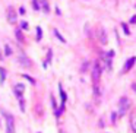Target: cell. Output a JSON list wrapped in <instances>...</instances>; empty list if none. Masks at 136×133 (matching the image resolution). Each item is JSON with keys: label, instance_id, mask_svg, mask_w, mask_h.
Masks as SVG:
<instances>
[{"label": "cell", "instance_id": "13", "mask_svg": "<svg viewBox=\"0 0 136 133\" xmlns=\"http://www.w3.org/2000/svg\"><path fill=\"white\" fill-rule=\"evenodd\" d=\"M13 91H18V92H23V91H25L23 84H16V85H15V88H13Z\"/></svg>", "mask_w": 136, "mask_h": 133}, {"label": "cell", "instance_id": "24", "mask_svg": "<svg viewBox=\"0 0 136 133\" xmlns=\"http://www.w3.org/2000/svg\"><path fill=\"white\" fill-rule=\"evenodd\" d=\"M130 23H136V15H133L130 18Z\"/></svg>", "mask_w": 136, "mask_h": 133}, {"label": "cell", "instance_id": "7", "mask_svg": "<svg viewBox=\"0 0 136 133\" xmlns=\"http://www.w3.org/2000/svg\"><path fill=\"white\" fill-rule=\"evenodd\" d=\"M98 34H100V40H101V44H107V34H105V29H104V28H101Z\"/></svg>", "mask_w": 136, "mask_h": 133}, {"label": "cell", "instance_id": "9", "mask_svg": "<svg viewBox=\"0 0 136 133\" xmlns=\"http://www.w3.org/2000/svg\"><path fill=\"white\" fill-rule=\"evenodd\" d=\"M6 80V70L3 67H0V85H3Z\"/></svg>", "mask_w": 136, "mask_h": 133}, {"label": "cell", "instance_id": "18", "mask_svg": "<svg viewBox=\"0 0 136 133\" xmlns=\"http://www.w3.org/2000/svg\"><path fill=\"white\" fill-rule=\"evenodd\" d=\"M32 7H34V10H40L41 9V6H40V3L37 2V0H32Z\"/></svg>", "mask_w": 136, "mask_h": 133}, {"label": "cell", "instance_id": "8", "mask_svg": "<svg viewBox=\"0 0 136 133\" xmlns=\"http://www.w3.org/2000/svg\"><path fill=\"white\" fill-rule=\"evenodd\" d=\"M59 91H60V98H62V104H64V102H66V99H67V95H66V92L63 91V86H62V84H59Z\"/></svg>", "mask_w": 136, "mask_h": 133}, {"label": "cell", "instance_id": "6", "mask_svg": "<svg viewBox=\"0 0 136 133\" xmlns=\"http://www.w3.org/2000/svg\"><path fill=\"white\" fill-rule=\"evenodd\" d=\"M18 62H19L21 66H23V67H31V60H29L25 54H21V56L18 57Z\"/></svg>", "mask_w": 136, "mask_h": 133}, {"label": "cell", "instance_id": "4", "mask_svg": "<svg viewBox=\"0 0 136 133\" xmlns=\"http://www.w3.org/2000/svg\"><path fill=\"white\" fill-rule=\"evenodd\" d=\"M16 19H18V15H16L15 9L10 6V7H7V21H9L10 23H15Z\"/></svg>", "mask_w": 136, "mask_h": 133}, {"label": "cell", "instance_id": "3", "mask_svg": "<svg viewBox=\"0 0 136 133\" xmlns=\"http://www.w3.org/2000/svg\"><path fill=\"white\" fill-rule=\"evenodd\" d=\"M135 63H136V56H135V57H130V59H127V62L124 63L122 72H123V73H127V72H129L133 66H135Z\"/></svg>", "mask_w": 136, "mask_h": 133}, {"label": "cell", "instance_id": "21", "mask_svg": "<svg viewBox=\"0 0 136 133\" xmlns=\"http://www.w3.org/2000/svg\"><path fill=\"white\" fill-rule=\"evenodd\" d=\"M21 28H22V29H28V22H25V21L21 22Z\"/></svg>", "mask_w": 136, "mask_h": 133}, {"label": "cell", "instance_id": "28", "mask_svg": "<svg viewBox=\"0 0 136 133\" xmlns=\"http://www.w3.org/2000/svg\"><path fill=\"white\" fill-rule=\"evenodd\" d=\"M135 7H136V6H135Z\"/></svg>", "mask_w": 136, "mask_h": 133}, {"label": "cell", "instance_id": "10", "mask_svg": "<svg viewBox=\"0 0 136 133\" xmlns=\"http://www.w3.org/2000/svg\"><path fill=\"white\" fill-rule=\"evenodd\" d=\"M130 124H132V130H133V133H136V113H133V114H132Z\"/></svg>", "mask_w": 136, "mask_h": 133}, {"label": "cell", "instance_id": "14", "mask_svg": "<svg viewBox=\"0 0 136 133\" xmlns=\"http://www.w3.org/2000/svg\"><path fill=\"white\" fill-rule=\"evenodd\" d=\"M53 32H54V35H56V37H57L59 40H60L62 43H66V40H64V37H63V35H62V34H60V32H59L57 29H53Z\"/></svg>", "mask_w": 136, "mask_h": 133}, {"label": "cell", "instance_id": "25", "mask_svg": "<svg viewBox=\"0 0 136 133\" xmlns=\"http://www.w3.org/2000/svg\"><path fill=\"white\" fill-rule=\"evenodd\" d=\"M19 13H21V15H25V7H21V9H19Z\"/></svg>", "mask_w": 136, "mask_h": 133}, {"label": "cell", "instance_id": "1", "mask_svg": "<svg viewBox=\"0 0 136 133\" xmlns=\"http://www.w3.org/2000/svg\"><path fill=\"white\" fill-rule=\"evenodd\" d=\"M100 79H101V66H100V62H95L94 63V69H92V84H94V97L95 99L100 98Z\"/></svg>", "mask_w": 136, "mask_h": 133}, {"label": "cell", "instance_id": "19", "mask_svg": "<svg viewBox=\"0 0 136 133\" xmlns=\"http://www.w3.org/2000/svg\"><path fill=\"white\" fill-rule=\"evenodd\" d=\"M23 78H25V79H27V80H29V82H31V84H32V85H35V79H32L31 76H28V75H23Z\"/></svg>", "mask_w": 136, "mask_h": 133}, {"label": "cell", "instance_id": "20", "mask_svg": "<svg viewBox=\"0 0 136 133\" xmlns=\"http://www.w3.org/2000/svg\"><path fill=\"white\" fill-rule=\"evenodd\" d=\"M51 105H53V110H54V111H57V104H56L54 97H51Z\"/></svg>", "mask_w": 136, "mask_h": 133}, {"label": "cell", "instance_id": "15", "mask_svg": "<svg viewBox=\"0 0 136 133\" xmlns=\"http://www.w3.org/2000/svg\"><path fill=\"white\" fill-rule=\"evenodd\" d=\"M122 28H123V32L126 35H130V29L127 28V23H122Z\"/></svg>", "mask_w": 136, "mask_h": 133}, {"label": "cell", "instance_id": "17", "mask_svg": "<svg viewBox=\"0 0 136 133\" xmlns=\"http://www.w3.org/2000/svg\"><path fill=\"white\" fill-rule=\"evenodd\" d=\"M41 38H42V31L40 27H37V41H41Z\"/></svg>", "mask_w": 136, "mask_h": 133}, {"label": "cell", "instance_id": "27", "mask_svg": "<svg viewBox=\"0 0 136 133\" xmlns=\"http://www.w3.org/2000/svg\"><path fill=\"white\" fill-rule=\"evenodd\" d=\"M62 133H66V132H62Z\"/></svg>", "mask_w": 136, "mask_h": 133}, {"label": "cell", "instance_id": "23", "mask_svg": "<svg viewBox=\"0 0 136 133\" xmlns=\"http://www.w3.org/2000/svg\"><path fill=\"white\" fill-rule=\"evenodd\" d=\"M116 115H117L116 113H111V123H113V124L116 123Z\"/></svg>", "mask_w": 136, "mask_h": 133}, {"label": "cell", "instance_id": "12", "mask_svg": "<svg viewBox=\"0 0 136 133\" xmlns=\"http://www.w3.org/2000/svg\"><path fill=\"white\" fill-rule=\"evenodd\" d=\"M15 35H16V40H18L19 43H22V41H23V35H22V31L21 29H16L15 31Z\"/></svg>", "mask_w": 136, "mask_h": 133}, {"label": "cell", "instance_id": "16", "mask_svg": "<svg viewBox=\"0 0 136 133\" xmlns=\"http://www.w3.org/2000/svg\"><path fill=\"white\" fill-rule=\"evenodd\" d=\"M5 54L6 56H12V48H10V45H5Z\"/></svg>", "mask_w": 136, "mask_h": 133}, {"label": "cell", "instance_id": "26", "mask_svg": "<svg viewBox=\"0 0 136 133\" xmlns=\"http://www.w3.org/2000/svg\"><path fill=\"white\" fill-rule=\"evenodd\" d=\"M132 89H133L135 92H136V84H132Z\"/></svg>", "mask_w": 136, "mask_h": 133}, {"label": "cell", "instance_id": "5", "mask_svg": "<svg viewBox=\"0 0 136 133\" xmlns=\"http://www.w3.org/2000/svg\"><path fill=\"white\" fill-rule=\"evenodd\" d=\"M6 126H7V133H15V126H13V117L6 115Z\"/></svg>", "mask_w": 136, "mask_h": 133}, {"label": "cell", "instance_id": "11", "mask_svg": "<svg viewBox=\"0 0 136 133\" xmlns=\"http://www.w3.org/2000/svg\"><path fill=\"white\" fill-rule=\"evenodd\" d=\"M41 6H42V10H44L45 13L50 12V6H48V3H47V0H41Z\"/></svg>", "mask_w": 136, "mask_h": 133}, {"label": "cell", "instance_id": "22", "mask_svg": "<svg viewBox=\"0 0 136 133\" xmlns=\"http://www.w3.org/2000/svg\"><path fill=\"white\" fill-rule=\"evenodd\" d=\"M19 104H21V111H25V102H23V99H19Z\"/></svg>", "mask_w": 136, "mask_h": 133}, {"label": "cell", "instance_id": "2", "mask_svg": "<svg viewBox=\"0 0 136 133\" xmlns=\"http://www.w3.org/2000/svg\"><path fill=\"white\" fill-rule=\"evenodd\" d=\"M129 107H130L129 98H127V97H122L120 101H118V114H120V115L126 114V111L129 110Z\"/></svg>", "mask_w": 136, "mask_h": 133}]
</instances>
